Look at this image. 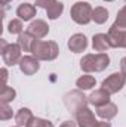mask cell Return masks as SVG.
<instances>
[{"mask_svg": "<svg viewBox=\"0 0 126 127\" xmlns=\"http://www.w3.org/2000/svg\"><path fill=\"white\" fill-rule=\"evenodd\" d=\"M18 127H19V126H18Z\"/></svg>", "mask_w": 126, "mask_h": 127, "instance_id": "cell-33", "label": "cell"}, {"mask_svg": "<svg viewBox=\"0 0 126 127\" xmlns=\"http://www.w3.org/2000/svg\"><path fill=\"white\" fill-rule=\"evenodd\" d=\"M57 0H36V6H39V7H43V9H48L49 6H52L54 3H55Z\"/></svg>", "mask_w": 126, "mask_h": 127, "instance_id": "cell-26", "label": "cell"}, {"mask_svg": "<svg viewBox=\"0 0 126 127\" xmlns=\"http://www.w3.org/2000/svg\"><path fill=\"white\" fill-rule=\"evenodd\" d=\"M27 32H30L36 40H40V38H43V37L48 35V32H49V27H48V24H46L45 21H42V19H36V21H33L31 24L28 25Z\"/></svg>", "mask_w": 126, "mask_h": 127, "instance_id": "cell-9", "label": "cell"}, {"mask_svg": "<svg viewBox=\"0 0 126 127\" xmlns=\"http://www.w3.org/2000/svg\"><path fill=\"white\" fill-rule=\"evenodd\" d=\"M108 38L111 47H126V30H119L116 27H110Z\"/></svg>", "mask_w": 126, "mask_h": 127, "instance_id": "cell-10", "label": "cell"}, {"mask_svg": "<svg viewBox=\"0 0 126 127\" xmlns=\"http://www.w3.org/2000/svg\"><path fill=\"white\" fill-rule=\"evenodd\" d=\"M60 127H76V123H73V121H64Z\"/></svg>", "mask_w": 126, "mask_h": 127, "instance_id": "cell-28", "label": "cell"}, {"mask_svg": "<svg viewBox=\"0 0 126 127\" xmlns=\"http://www.w3.org/2000/svg\"><path fill=\"white\" fill-rule=\"evenodd\" d=\"M98 127H111V124H110V123H107V121L104 120V121H99V126H98Z\"/></svg>", "mask_w": 126, "mask_h": 127, "instance_id": "cell-30", "label": "cell"}, {"mask_svg": "<svg viewBox=\"0 0 126 127\" xmlns=\"http://www.w3.org/2000/svg\"><path fill=\"white\" fill-rule=\"evenodd\" d=\"M88 47V38L85 34H74L68 40V49L74 53H80Z\"/></svg>", "mask_w": 126, "mask_h": 127, "instance_id": "cell-11", "label": "cell"}, {"mask_svg": "<svg viewBox=\"0 0 126 127\" xmlns=\"http://www.w3.org/2000/svg\"><path fill=\"white\" fill-rule=\"evenodd\" d=\"M9 118H12V108L9 103H0V120L6 121Z\"/></svg>", "mask_w": 126, "mask_h": 127, "instance_id": "cell-25", "label": "cell"}, {"mask_svg": "<svg viewBox=\"0 0 126 127\" xmlns=\"http://www.w3.org/2000/svg\"><path fill=\"white\" fill-rule=\"evenodd\" d=\"M107 19H108V10L102 6L95 7L92 12V21H95L96 24H104L107 22Z\"/></svg>", "mask_w": 126, "mask_h": 127, "instance_id": "cell-19", "label": "cell"}, {"mask_svg": "<svg viewBox=\"0 0 126 127\" xmlns=\"http://www.w3.org/2000/svg\"><path fill=\"white\" fill-rule=\"evenodd\" d=\"M64 12V4L61 1H55L52 6H49L48 9H46V13H48V18L49 19H57V18H60L61 16V13Z\"/></svg>", "mask_w": 126, "mask_h": 127, "instance_id": "cell-20", "label": "cell"}, {"mask_svg": "<svg viewBox=\"0 0 126 127\" xmlns=\"http://www.w3.org/2000/svg\"><path fill=\"white\" fill-rule=\"evenodd\" d=\"M120 68H122V72L126 75V58L122 59V62H120Z\"/></svg>", "mask_w": 126, "mask_h": 127, "instance_id": "cell-29", "label": "cell"}, {"mask_svg": "<svg viewBox=\"0 0 126 127\" xmlns=\"http://www.w3.org/2000/svg\"><path fill=\"white\" fill-rule=\"evenodd\" d=\"M15 96H16L15 89H12L9 86H3L1 92H0V103H9L15 99Z\"/></svg>", "mask_w": 126, "mask_h": 127, "instance_id": "cell-21", "label": "cell"}, {"mask_svg": "<svg viewBox=\"0 0 126 127\" xmlns=\"http://www.w3.org/2000/svg\"><path fill=\"white\" fill-rule=\"evenodd\" d=\"M95 83H96L95 77L89 75V74H85V75H82L80 78H77L76 86H77L80 90H89V89H92L95 86Z\"/></svg>", "mask_w": 126, "mask_h": 127, "instance_id": "cell-18", "label": "cell"}, {"mask_svg": "<svg viewBox=\"0 0 126 127\" xmlns=\"http://www.w3.org/2000/svg\"><path fill=\"white\" fill-rule=\"evenodd\" d=\"M31 53L39 61H54L60 53V47L55 41L34 40L31 46Z\"/></svg>", "mask_w": 126, "mask_h": 127, "instance_id": "cell-1", "label": "cell"}, {"mask_svg": "<svg viewBox=\"0 0 126 127\" xmlns=\"http://www.w3.org/2000/svg\"><path fill=\"white\" fill-rule=\"evenodd\" d=\"M64 103H65V106H67V109L70 112L76 114L80 108L88 106L86 103H89V102H88V97L80 90H73V92H68L64 96Z\"/></svg>", "mask_w": 126, "mask_h": 127, "instance_id": "cell-4", "label": "cell"}, {"mask_svg": "<svg viewBox=\"0 0 126 127\" xmlns=\"http://www.w3.org/2000/svg\"><path fill=\"white\" fill-rule=\"evenodd\" d=\"M92 6L86 1H77L73 4L71 10H70V15H71V19L76 22V24H80V25H86L92 21Z\"/></svg>", "mask_w": 126, "mask_h": 127, "instance_id": "cell-3", "label": "cell"}, {"mask_svg": "<svg viewBox=\"0 0 126 127\" xmlns=\"http://www.w3.org/2000/svg\"><path fill=\"white\" fill-rule=\"evenodd\" d=\"M113 27L119 28V30H126V6H123L119 13H117V18L113 24Z\"/></svg>", "mask_w": 126, "mask_h": 127, "instance_id": "cell-22", "label": "cell"}, {"mask_svg": "<svg viewBox=\"0 0 126 127\" xmlns=\"http://www.w3.org/2000/svg\"><path fill=\"white\" fill-rule=\"evenodd\" d=\"M92 47H94L95 52H99V53H104L107 49L111 47L110 44V38H108V34H95L94 38H92Z\"/></svg>", "mask_w": 126, "mask_h": 127, "instance_id": "cell-13", "label": "cell"}, {"mask_svg": "<svg viewBox=\"0 0 126 127\" xmlns=\"http://www.w3.org/2000/svg\"><path fill=\"white\" fill-rule=\"evenodd\" d=\"M88 102L91 105H94L95 108L102 106V105H105V103L110 102V93L107 90H104V89L95 90V92H92L91 95L88 96Z\"/></svg>", "mask_w": 126, "mask_h": 127, "instance_id": "cell-12", "label": "cell"}, {"mask_svg": "<svg viewBox=\"0 0 126 127\" xmlns=\"http://www.w3.org/2000/svg\"><path fill=\"white\" fill-rule=\"evenodd\" d=\"M74 117H76V121H77L79 127H98L99 126V121H96L94 112L88 106L80 108L74 114Z\"/></svg>", "mask_w": 126, "mask_h": 127, "instance_id": "cell-7", "label": "cell"}, {"mask_svg": "<svg viewBox=\"0 0 126 127\" xmlns=\"http://www.w3.org/2000/svg\"><path fill=\"white\" fill-rule=\"evenodd\" d=\"M16 15L21 21H30L36 16V7L30 3H21L16 9Z\"/></svg>", "mask_w": 126, "mask_h": 127, "instance_id": "cell-15", "label": "cell"}, {"mask_svg": "<svg viewBox=\"0 0 126 127\" xmlns=\"http://www.w3.org/2000/svg\"><path fill=\"white\" fill-rule=\"evenodd\" d=\"M126 84V75L123 72H113L110 77H107L102 84H101V89L107 90L110 95H114L117 92H120Z\"/></svg>", "mask_w": 126, "mask_h": 127, "instance_id": "cell-5", "label": "cell"}, {"mask_svg": "<svg viewBox=\"0 0 126 127\" xmlns=\"http://www.w3.org/2000/svg\"><path fill=\"white\" fill-rule=\"evenodd\" d=\"M22 22H21V19H12L10 22H9V25H7V31L10 32V34H21L22 32Z\"/></svg>", "mask_w": 126, "mask_h": 127, "instance_id": "cell-23", "label": "cell"}, {"mask_svg": "<svg viewBox=\"0 0 126 127\" xmlns=\"http://www.w3.org/2000/svg\"><path fill=\"white\" fill-rule=\"evenodd\" d=\"M19 68L25 75H33L39 71L40 64H39V59L36 56L27 55V56H22V59L19 61Z\"/></svg>", "mask_w": 126, "mask_h": 127, "instance_id": "cell-8", "label": "cell"}, {"mask_svg": "<svg viewBox=\"0 0 126 127\" xmlns=\"http://www.w3.org/2000/svg\"><path fill=\"white\" fill-rule=\"evenodd\" d=\"M34 37H33L30 32H21L19 37H18V44L21 46V49L24 52H31V46L34 43Z\"/></svg>", "mask_w": 126, "mask_h": 127, "instance_id": "cell-17", "label": "cell"}, {"mask_svg": "<svg viewBox=\"0 0 126 127\" xmlns=\"http://www.w3.org/2000/svg\"><path fill=\"white\" fill-rule=\"evenodd\" d=\"M104 1H113V0H104Z\"/></svg>", "mask_w": 126, "mask_h": 127, "instance_id": "cell-32", "label": "cell"}, {"mask_svg": "<svg viewBox=\"0 0 126 127\" xmlns=\"http://www.w3.org/2000/svg\"><path fill=\"white\" fill-rule=\"evenodd\" d=\"M9 1H12V0H0V3H1V4H3V6H4V4H7V3H9Z\"/></svg>", "mask_w": 126, "mask_h": 127, "instance_id": "cell-31", "label": "cell"}, {"mask_svg": "<svg viewBox=\"0 0 126 127\" xmlns=\"http://www.w3.org/2000/svg\"><path fill=\"white\" fill-rule=\"evenodd\" d=\"M21 52H22V49L18 43H10L1 50V58L7 66H13L16 64H19V61L22 59Z\"/></svg>", "mask_w": 126, "mask_h": 127, "instance_id": "cell-6", "label": "cell"}, {"mask_svg": "<svg viewBox=\"0 0 126 127\" xmlns=\"http://www.w3.org/2000/svg\"><path fill=\"white\" fill-rule=\"evenodd\" d=\"M96 115L101 117L105 121H110L111 118H114L117 115V106H116V103L108 102V103H105L102 106H98L96 108Z\"/></svg>", "mask_w": 126, "mask_h": 127, "instance_id": "cell-14", "label": "cell"}, {"mask_svg": "<svg viewBox=\"0 0 126 127\" xmlns=\"http://www.w3.org/2000/svg\"><path fill=\"white\" fill-rule=\"evenodd\" d=\"M108 65L110 58L107 53H88L80 61V68L85 72H101Z\"/></svg>", "mask_w": 126, "mask_h": 127, "instance_id": "cell-2", "label": "cell"}, {"mask_svg": "<svg viewBox=\"0 0 126 127\" xmlns=\"http://www.w3.org/2000/svg\"><path fill=\"white\" fill-rule=\"evenodd\" d=\"M33 117H34V115H33V112L28 108H21V109L16 112V115H15V121H16V124L19 127H22V126H27V124L31 121Z\"/></svg>", "mask_w": 126, "mask_h": 127, "instance_id": "cell-16", "label": "cell"}, {"mask_svg": "<svg viewBox=\"0 0 126 127\" xmlns=\"http://www.w3.org/2000/svg\"><path fill=\"white\" fill-rule=\"evenodd\" d=\"M0 72H1V87H3V86H6V81H7V69L3 66L0 69Z\"/></svg>", "mask_w": 126, "mask_h": 127, "instance_id": "cell-27", "label": "cell"}, {"mask_svg": "<svg viewBox=\"0 0 126 127\" xmlns=\"http://www.w3.org/2000/svg\"><path fill=\"white\" fill-rule=\"evenodd\" d=\"M25 127H54V124L48 120H43V118H37V117H33L31 121L27 124Z\"/></svg>", "mask_w": 126, "mask_h": 127, "instance_id": "cell-24", "label": "cell"}]
</instances>
